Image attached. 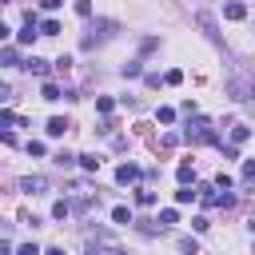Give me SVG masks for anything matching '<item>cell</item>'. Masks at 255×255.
I'll use <instances>...</instances> for the list:
<instances>
[{"instance_id": "obj_1", "label": "cell", "mask_w": 255, "mask_h": 255, "mask_svg": "<svg viewBox=\"0 0 255 255\" xmlns=\"http://www.w3.org/2000/svg\"><path fill=\"white\" fill-rule=\"evenodd\" d=\"M227 92H231L235 100H255V64L243 68V76H235V80L227 84Z\"/></svg>"}, {"instance_id": "obj_2", "label": "cell", "mask_w": 255, "mask_h": 255, "mask_svg": "<svg viewBox=\"0 0 255 255\" xmlns=\"http://www.w3.org/2000/svg\"><path fill=\"white\" fill-rule=\"evenodd\" d=\"M183 139H187V143H215V128H211V120H191L187 131H183Z\"/></svg>"}, {"instance_id": "obj_3", "label": "cell", "mask_w": 255, "mask_h": 255, "mask_svg": "<svg viewBox=\"0 0 255 255\" xmlns=\"http://www.w3.org/2000/svg\"><path fill=\"white\" fill-rule=\"evenodd\" d=\"M195 24H199L211 40H219V24H215V16H211V12H195Z\"/></svg>"}, {"instance_id": "obj_4", "label": "cell", "mask_w": 255, "mask_h": 255, "mask_svg": "<svg viewBox=\"0 0 255 255\" xmlns=\"http://www.w3.org/2000/svg\"><path fill=\"white\" fill-rule=\"evenodd\" d=\"M135 179H139V167H135V163H120V167H116V183L128 187V183H135Z\"/></svg>"}, {"instance_id": "obj_5", "label": "cell", "mask_w": 255, "mask_h": 255, "mask_svg": "<svg viewBox=\"0 0 255 255\" xmlns=\"http://www.w3.org/2000/svg\"><path fill=\"white\" fill-rule=\"evenodd\" d=\"M20 187H24V191H32V195H40V191L48 187V179H44V175H28V179H20Z\"/></svg>"}, {"instance_id": "obj_6", "label": "cell", "mask_w": 255, "mask_h": 255, "mask_svg": "<svg viewBox=\"0 0 255 255\" xmlns=\"http://www.w3.org/2000/svg\"><path fill=\"white\" fill-rule=\"evenodd\" d=\"M223 16H227V20H243V16H247V4L231 0V4H223Z\"/></svg>"}, {"instance_id": "obj_7", "label": "cell", "mask_w": 255, "mask_h": 255, "mask_svg": "<svg viewBox=\"0 0 255 255\" xmlns=\"http://www.w3.org/2000/svg\"><path fill=\"white\" fill-rule=\"evenodd\" d=\"M24 68H28V72H36V76H48V60H40V56H32Z\"/></svg>"}, {"instance_id": "obj_8", "label": "cell", "mask_w": 255, "mask_h": 255, "mask_svg": "<svg viewBox=\"0 0 255 255\" xmlns=\"http://www.w3.org/2000/svg\"><path fill=\"white\" fill-rule=\"evenodd\" d=\"M64 131H68V120L52 116V120H48V135H64Z\"/></svg>"}, {"instance_id": "obj_9", "label": "cell", "mask_w": 255, "mask_h": 255, "mask_svg": "<svg viewBox=\"0 0 255 255\" xmlns=\"http://www.w3.org/2000/svg\"><path fill=\"white\" fill-rule=\"evenodd\" d=\"M247 135H251V128H247V124H235V128H231V143H235V147H239Z\"/></svg>"}, {"instance_id": "obj_10", "label": "cell", "mask_w": 255, "mask_h": 255, "mask_svg": "<svg viewBox=\"0 0 255 255\" xmlns=\"http://www.w3.org/2000/svg\"><path fill=\"white\" fill-rule=\"evenodd\" d=\"M175 175H179V183H183V187H187V183H195V167H191V163H179V171H175Z\"/></svg>"}, {"instance_id": "obj_11", "label": "cell", "mask_w": 255, "mask_h": 255, "mask_svg": "<svg viewBox=\"0 0 255 255\" xmlns=\"http://www.w3.org/2000/svg\"><path fill=\"white\" fill-rule=\"evenodd\" d=\"M191 199H199V187H179L175 191V203H191Z\"/></svg>"}, {"instance_id": "obj_12", "label": "cell", "mask_w": 255, "mask_h": 255, "mask_svg": "<svg viewBox=\"0 0 255 255\" xmlns=\"http://www.w3.org/2000/svg\"><path fill=\"white\" fill-rule=\"evenodd\" d=\"M80 167H84V171H100V155H92V151L80 155Z\"/></svg>"}, {"instance_id": "obj_13", "label": "cell", "mask_w": 255, "mask_h": 255, "mask_svg": "<svg viewBox=\"0 0 255 255\" xmlns=\"http://www.w3.org/2000/svg\"><path fill=\"white\" fill-rule=\"evenodd\" d=\"M175 219H179L175 207H163V211H159V227H167V223H175Z\"/></svg>"}, {"instance_id": "obj_14", "label": "cell", "mask_w": 255, "mask_h": 255, "mask_svg": "<svg viewBox=\"0 0 255 255\" xmlns=\"http://www.w3.org/2000/svg\"><path fill=\"white\" fill-rule=\"evenodd\" d=\"M135 203H143V207H147V203H155V191H147V187H139V191H135Z\"/></svg>"}, {"instance_id": "obj_15", "label": "cell", "mask_w": 255, "mask_h": 255, "mask_svg": "<svg viewBox=\"0 0 255 255\" xmlns=\"http://www.w3.org/2000/svg\"><path fill=\"white\" fill-rule=\"evenodd\" d=\"M112 219H116V223H131V211H128V207H112Z\"/></svg>"}, {"instance_id": "obj_16", "label": "cell", "mask_w": 255, "mask_h": 255, "mask_svg": "<svg viewBox=\"0 0 255 255\" xmlns=\"http://www.w3.org/2000/svg\"><path fill=\"white\" fill-rule=\"evenodd\" d=\"M179 251H183V255H195V251H199V243L187 235V239H179Z\"/></svg>"}, {"instance_id": "obj_17", "label": "cell", "mask_w": 255, "mask_h": 255, "mask_svg": "<svg viewBox=\"0 0 255 255\" xmlns=\"http://www.w3.org/2000/svg\"><path fill=\"white\" fill-rule=\"evenodd\" d=\"M56 32H60L56 20H44V24H40V36H56Z\"/></svg>"}, {"instance_id": "obj_18", "label": "cell", "mask_w": 255, "mask_h": 255, "mask_svg": "<svg viewBox=\"0 0 255 255\" xmlns=\"http://www.w3.org/2000/svg\"><path fill=\"white\" fill-rule=\"evenodd\" d=\"M36 40V24H24V32H20V44H32Z\"/></svg>"}, {"instance_id": "obj_19", "label": "cell", "mask_w": 255, "mask_h": 255, "mask_svg": "<svg viewBox=\"0 0 255 255\" xmlns=\"http://www.w3.org/2000/svg\"><path fill=\"white\" fill-rule=\"evenodd\" d=\"M139 72H143V68H139V60H131V64H124V76H128V80H135Z\"/></svg>"}, {"instance_id": "obj_20", "label": "cell", "mask_w": 255, "mask_h": 255, "mask_svg": "<svg viewBox=\"0 0 255 255\" xmlns=\"http://www.w3.org/2000/svg\"><path fill=\"white\" fill-rule=\"evenodd\" d=\"M52 215H56V219H64V215H72V203H64V199H60V203L52 207Z\"/></svg>"}, {"instance_id": "obj_21", "label": "cell", "mask_w": 255, "mask_h": 255, "mask_svg": "<svg viewBox=\"0 0 255 255\" xmlns=\"http://www.w3.org/2000/svg\"><path fill=\"white\" fill-rule=\"evenodd\" d=\"M243 183H255V159L243 163Z\"/></svg>"}, {"instance_id": "obj_22", "label": "cell", "mask_w": 255, "mask_h": 255, "mask_svg": "<svg viewBox=\"0 0 255 255\" xmlns=\"http://www.w3.org/2000/svg\"><path fill=\"white\" fill-rule=\"evenodd\" d=\"M0 60H4L8 68H16V48H4V52H0Z\"/></svg>"}, {"instance_id": "obj_23", "label": "cell", "mask_w": 255, "mask_h": 255, "mask_svg": "<svg viewBox=\"0 0 255 255\" xmlns=\"http://www.w3.org/2000/svg\"><path fill=\"white\" fill-rule=\"evenodd\" d=\"M76 159H80V155H68V151H60V155H56V163H60V167H72Z\"/></svg>"}, {"instance_id": "obj_24", "label": "cell", "mask_w": 255, "mask_h": 255, "mask_svg": "<svg viewBox=\"0 0 255 255\" xmlns=\"http://www.w3.org/2000/svg\"><path fill=\"white\" fill-rule=\"evenodd\" d=\"M179 80H183V72H179V68H171V72L163 76V84H179Z\"/></svg>"}, {"instance_id": "obj_25", "label": "cell", "mask_w": 255, "mask_h": 255, "mask_svg": "<svg viewBox=\"0 0 255 255\" xmlns=\"http://www.w3.org/2000/svg\"><path fill=\"white\" fill-rule=\"evenodd\" d=\"M44 100H60V88L56 84H44Z\"/></svg>"}, {"instance_id": "obj_26", "label": "cell", "mask_w": 255, "mask_h": 255, "mask_svg": "<svg viewBox=\"0 0 255 255\" xmlns=\"http://www.w3.org/2000/svg\"><path fill=\"white\" fill-rule=\"evenodd\" d=\"M96 108H100V112L108 116V112H112V96H100V100H96Z\"/></svg>"}, {"instance_id": "obj_27", "label": "cell", "mask_w": 255, "mask_h": 255, "mask_svg": "<svg viewBox=\"0 0 255 255\" xmlns=\"http://www.w3.org/2000/svg\"><path fill=\"white\" fill-rule=\"evenodd\" d=\"M0 124H24V120H16V112H8V108H4V112H0Z\"/></svg>"}, {"instance_id": "obj_28", "label": "cell", "mask_w": 255, "mask_h": 255, "mask_svg": "<svg viewBox=\"0 0 255 255\" xmlns=\"http://www.w3.org/2000/svg\"><path fill=\"white\" fill-rule=\"evenodd\" d=\"M215 187H223V191H227V187H231V175H227V171H219V175H215Z\"/></svg>"}, {"instance_id": "obj_29", "label": "cell", "mask_w": 255, "mask_h": 255, "mask_svg": "<svg viewBox=\"0 0 255 255\" xmlns=\"http://www.w3.org/2000/svg\"><path fill=\"white\" fill-rule=\"evenodd\" d=\"M16 255H44V251H40V247H36V243H24V247H20V251H16Z\"/></svg>"}, {"instance_id": "obj_30", "label": "cell", "mask_w": 255, "mask_h": 255, "mask_svg": "<svg viewBox=\"0 0 255 255\" xmlns=\"http://www.w3.org/2000/svg\"><path fill=\"white\" fill-rule=\"evenodd\" d=\"M40 4H44V8H48V12H56V8H60V4H64V0H40Z\"/></svg>"}, {"instance_id": "obj_31", "label": "cell", "mask_w": 255, "mask_h": 255, "mask_svg": "<svg viewBox=\"0 0 255 255\" xmlns=\"http://www.w3.org/2000/svg\"><path fill=\"white\" fill-rule=\"evenodd\" d=\"M44 255H64V251H60V247H48V251H44Z\"/></svg>"}, {"instance_id": "obj_32", "label": "cell", "mask_w": 255, "mask_h": 255, "mask_svg": "<svg viewBox=\"0 0 255 255\" xmlns=\"http://www.w3.org/2000/svg\"><path fill=\"white\" fill-rule=\"evenodd\" d=\"M251 235H255V219H251Z\"/></svg>"}, {"instance_id": "obj_33", "label": "cell", "mask_w": 255, "mask_h": 255, "mask_svg": "<svg viewBox=\"0 0 255 255\" xmlns=\"http://www.w3.org/2000/svg\"><path fill=\"white\" fill-rule=\"evenodd\" d=\"M88 255H100V251H88Z\"/></svg>"}, {"instance_id": "obj_34", "label": "cell", "mask_w": 255, "mask_h": 255, "mask_svg": "<svg viewBox=\"0 0 255 255\" xmlns=\"http://www.w3.org/2000/svg\"><path fill=\"white\" fill-rule=\"evenodd\" d=\"M120 255H124V251H120Z\"/></svg>"}]
</instances>
